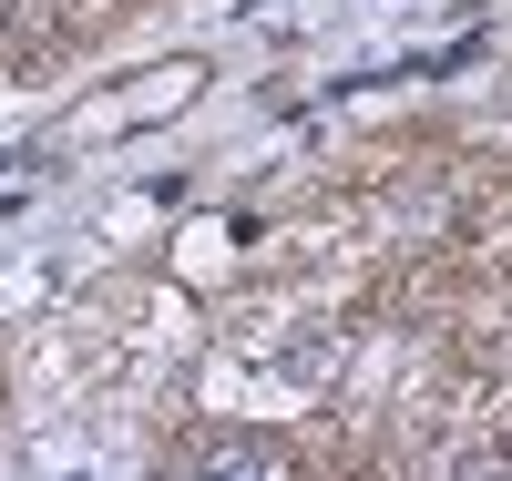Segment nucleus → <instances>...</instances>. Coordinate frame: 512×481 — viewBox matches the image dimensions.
Masks as SVG:
<instances>
[{"mask_svg": "<svg viewBox=\"0 0 512 481\" xmlns=\"http://www.w3.org/2000/svg\"><path fill=\"white\" fill-rule=\"evenodd\" d=\"M185 471H236V481H277L297 471L287 441H267V430H205V441H185Z\"/></svg>", "mask_w": 512, "mask_h": 481, "instance_id": "f257e3e1", "label": "nucleus"}, {"mask_svg": "<svg viewBox=\"0 0 512 481\" xmlns=\"http://www.w3.org/2000/svg\"><path fill=\"white\" fill-rule=\"evenodd\" d=\"M328 369H338V338L328 328H297L287 338V379H328Z\"/></svg>", "mask_w": 512, "mask_h": 481, "instance_id": "f03ea898", "label": "nucleus"}]
</instances>
